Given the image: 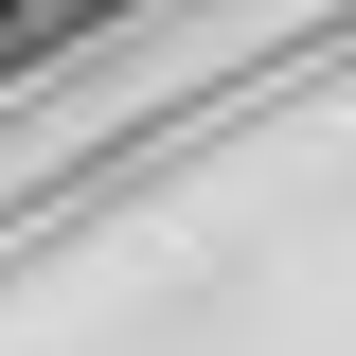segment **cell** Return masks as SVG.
I'll return each instance as SVG.
<instances>
[]
</instances>
